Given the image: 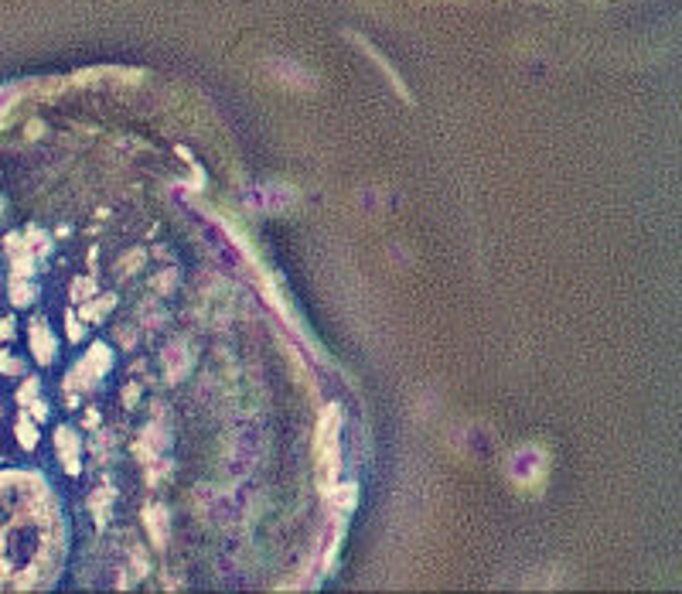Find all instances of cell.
Here are the masks:
<instances>
[{
  "label": "cell",
  "instance_id": "1",
  "mask_svg": "<svg viewBox=\"0 0 682 594\" xmlns=\"http://www.w3.org/2000/svg\"><path fill=\"white\" fill-rule=\"evenodd\" d=\"M147 526H151V536H154L157 547H164V540H168V523L161 519V509H147Z\"/></svg>",
  "mask_w": 682,
  "mask_h": 594
},
{
  "label": "cell",
  "instance_id": "2",
  "mask_svg": "<svg viewBox=\"0 0 682 594\" xmlns=\"http://www.w3.org/2000/svg\"><path fill=\"white\" fill-rule=\"evenodd\" d=\"M331 502L338 509H352L355 505V485H341V488H331Z\"/></svg>",
  "mask_w": 682,
  "mask_h": 594
}]
</instances>
